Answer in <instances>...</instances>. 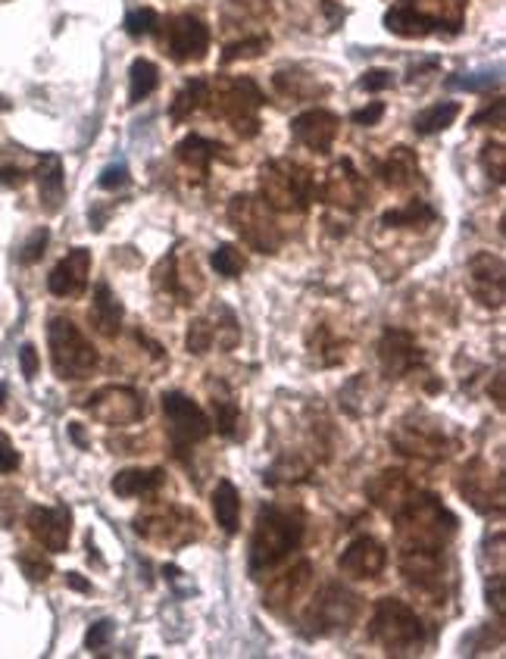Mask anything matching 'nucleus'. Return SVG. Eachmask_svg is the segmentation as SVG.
Wrapping results in <instances>:
<instances>
[{
	"mask_svg": "<svg viewBox=\"0 0 506 659\" xmlns=\"http://www.w3.org/2000/svg\"><path fill=\"white\" fill-rule=\"evenodd\" d=\"M207 101H210V82H207V79H191L185 89L178 91L176 101H173V107H169L173 122H185V119H191V113H198Z\"/></svg>",
	"mask_w": 506,
	"mask_h": 659,
	"instance_id": "nucleus-33",
	"label": "nucleus"
},
{
	"mask_svg": "<svg viewBox=\"0 0 506 659\" xmlns=\"http://www.w3.org/2000/svg\"><path fill=\"white\" fill-rule=\"evenodd\" d=\"M166 47L176 63H200L210 50V28L191 13L173 16L166 25Z\"/></svg>",
	"mask_w": 506,
	"mask_h": 659,
	"instance_id": "nucleus-13",
	"label": "nucleus"
},
{
	"mask_svg": "<svg viewBox=\"0 0 506 659\" xmlns=\"http://www.w3.org/2000/svg\"><path fill=\"white\" fill-rule=\"evenodd\" d=\"M469 291L482 307H504L506 266L497 254H475L469 260Z\"/></svg>",
	"mask_w": 506,
	"mask_h": 659,
	"instance_id": "nucleus-14",
	"label": "nucleus"
},
{
	"mask_svg": "<svg viewBox=\"0 0 506 659\" xmlns=\"http://www.w3.org/2000/svg\"><path fill=\"white\" fill-rule=\"evenodd\" d=\"M91 272V250L85 247H72L60 263L54 266V272L47 275V291L54 297H79L89 287Z\"/></svg>",
	"mask_w": 506,
	"mask_h": 659,
	"instance_id": "nucleus-21",
	"label": "nucleus"
},
{
	"mask_svg": "<svg viewBox=\"0 0 506 659\" xmlns=\"http://www.w3.org/2000/svg\"><path fill=\"white\" fill-rule=\"evenodd\" d=\"M0 110H10V101H3V97H0Z\"/></svg>",
	"mask_w": 506,
	"mask_h": 659,
	"instance_id": "nucleus-55",
	"label": "nucleus"
},
{
	"mask_svg": "<svg viewBox=\"0 0 506 659\" xmlns=\"http://www.w3.org/2000/svg\"><path fill=\"white\" fill-rule=\"evenodd\" d=\"M213 413H216V432L222 438H238V425H242V407L238 400L225 391V385H213Z\"/></svg>",
	"mask_w": 506,
	"mask_h": 659,
	"instance_id": "nucleus-31",
	"label": "nucleus"
},
{
	"mask_svg": "<svg viewBox=\"0 0 506 659\" xmlns=\"http://www.w3.org/2000/svg\"><path fill=\"white\" fill-rule=\"evenodd\" d=\"M28 531L47 553H63L69 548V534H72V509L67 504L32 506Z\"/></svg>",
	"mask_w": 506,
	"mask_h": 659,
	"instance_id": "nucleus-16",
	"label": "nucleus"
},
{
	"mask_svg": "<svg viewBox=\"0 0 506 659\" xmlns=\"http://www.w3.org/2000/svg\"><path fill=\"white\" fill-rule=\"evenodd\" d=\"M173 513H176V506H166V509L151 513V516H138V519H134V531H138L141 538L154 541V544H166V548H181V544H188L191 538H198V516L185 509V513L178 516V522H173Z\"/></svg>",
	"mask_w": 506,
	"mask_h": 659,
	"instance_id": "nucleus-12",
	"label": "nucleus"
},
{
	"mask_svg": "<svg viewBox=\"0 0 506 659\" xmlns=\"http://www.w3.org/2000/svg\"><path fill=\"white\" fill-rule=\"evenodd\" d=\"M416 491H419L416 484L410 482L403 472H378L373 482L366 484L369 501H373L378 509H385L388 516H397Z\"/></svg>",
	"mask_w": 506,
	"mask_h": 659,
	"instance_id": "nucleus-22",
	"label": "nucleus"
},
{
	"mask_svg": "<svg viewBox=\"0 0 506 659\" xmlns=\"http://www.w3.org/2000/svg\"><path fill=\"white\" fill-rule=\"evenodd\" d=\"M72 438H75V444L85 447V438H82V428H79V425H72Z\"/></svg>",
	"mask_w": 506,
	"mask_h": 659,
	"instance_id": "nucleus-54",
	"label": "nucleus"
},
{
	"mask_svg": "<svg viewBox=\"0 0 506 659\" xmlns=\"http://www.w3.org/2000/svg\"><path fill=\"white\" fill-rule=\"evenodd\" d=\"M38 200H42V210L45 213H60L63 210V200H67V176H63V160L57 154H42L38 156Z\"/></svg>",
	"mask_w": 506,
	"mask_h": 659,
	"instance_id": "nucleus-23",
	"label": "nucleus"
},
{
	"mask_svg": "<svg viewBox=\"0 0 506 659\" xmlns=\"http://www.w3.org/2000/svg\"><path fill=\"white\" fill-rule=\"evenodd\" d=\"M391 519L397 522V541L403 553L410 550L444 553L447 541L457 534V516L447 513V506L440 504L435 494H422V491H416Z\"/></svg>",
	"mask_w": 506,
	"mask_h": 659,
	"instance_id": "nucleus-1",
	"label": "nucleus"
},
{
	"mask_svg": "<svg viewBox=\"0 0 506 659\" xmlns=\"http://www.w3.org/2000/svg\"><path fill=\"white\" fill-rule=\"evenodd\" d=\"M89 413L104 425H134L144 416V400L132 388H104L91 397Z\"/></svg>",
	"mask_w": 506,
	"mask_h": 659,
	"instance_id": "nucleus-17",
	"label": "nucleus"
},
{
	"mask_svg": "<svg viewBox=\"0 0 506 659\" xmlns=\"http://www.w3.org/2000/svg\"><path fill=\"white\" fill-rule=\"evenodd\" d=\"M307 585H309V563H301L297 569H291L285 572L272 588H269V607L272 610H282V607H287V603H294L301 593L307 591Z\"/></svg>",
	"mask_w": 506,
	"mask_h": 659,
	"instance_id": "nucleus-30",
	"label": "nucleus"
},
{
	"mask_svg": "<svg viewBox=\"0 0 506 659\" xmlns=\"http://www.w3.org/2000/svg\"><path fill=\"white\" fill-rule=\"evenodd\" d=\"M163 416H166V425H169V440H173L176 454L191 450L195 444L207 440L210 432H213L207 413L200 410L191 397L181 395V391L163 395Z\"/></svg>",
	"mask_w": 506,
	"mask_h": 659,
	"instance_id": "nucleus-10",
	"label": "nucleus"
},
{
	"mask_svg": "<svg viewBox=\"0 0 506 659\" xmlns=\"http://www.w3.org/2000/svg\"><path fill=\"white\" fill-rule=\"evenodd\" d=\"M322 200L331 207H344V210H356L363 203V176L353 169L351 160H341L331 169L329 181L322 188Z\"/></svg>",
	"mask_w": 506,
	"mask_h": 659,
	"instance_id": "nucleus-24",
	"label": "nucleus"
},
{
	"mask_svg": "<svg viewBox=\"0 0 506 659\" xmlns=\"http://www.w3.org/2000/svg\"><path fill=\"white\" fill-rule=\"evenodd\" d=\"M385 116V104L381 101H375L369 107H363V110H356L351 116L356 126H378V119Z\"/></svg>",
	"mask_w": 506,
	"mask_h": 659,
	"instance_id": "nucleus-48",
	"label": "nucleus"
},
{
	"mask_svg": "<svg viewBox=\"0 0 506 659\" xmlns=\"http://www.w3.org/2000/svg\"><path fill=\"white\" fill-rule=\"evenodd\" d=\"M395 85V72L391 69H369V72H363V79H360V89L363 91H385Z\"/></svg>",
	"mask_w": 506,
	"mask_h": 659,
	"instance_id": "nucleus-44",
	"label": "nucleus"
},
{
	"mask_svg": "<svg viewBox=\"0 0 506 659\" xmlns=\"http://www.w3.org/2000/svg\"><path fill=\"white\" fill-rule=\"evenodd\" d=\"M91 326L101 331L104 338H116L122 329V319H126V309L119 304V297L113 294V287L107 282L94 287V301H91Z\"/></svg>",
	"mask_w": 506,
	"mask_h": 659,
	"instance_id": "nucleus-26",
	"label": "nucleus"
},
{
	"mask_svg": "<svg viewBox=\"0 0 506 659\" xmlns=\"http://www.w3.org/2000/svg\"><path fill=\"white\" fill-rule=\"evenodd\" d=\"M213 101V116L225 119L242 138H254L260 132V107L266 104L263 91L257 89L254 79H225L216 89Z\"/></svg>",
	"mask_w": 506,
	"mask_h": 659,
	"instance_id": "nucleus-7",
	"label": "nucleus"
},
{
	"mask_svg": "<svg viewBox=\"0 0 506 659\" xmlns=\"http://www.w3.org/2000/svg\"><path fill=\"white\" fill-rule=\"evenodd\" d=\"M460 110L462 107L457 104V101H440V104H432V107H425V110L413 119V129H416V134H438L457 122Z\"/></svg>",
	"mask_w": 506,
	"mask_h": 659,
	"instance_id": "nucleus-32",
	"label": "nucleus"
},
{
	"mask_svg": "<svg viewBox=\"0 0 506 659\" xmlns=\"http://www.w3.org/2000/svg\"><path fill=\"white\" fill-rule=\"evenodd\" d=\"M460 491L462 497L475 506L479 513H491V509L501 513L504 509V479L501 475L491 479V469H487L484 460H472V466L462 472Z\"/></svg>",
	"mask_w": 506,
	"mask_h": 659,
	"instance_id": "nucleus-19",
	"label": "nucleus"
},
{
	"mask_svg": "<svg viewBox=\"0 0 506 659\" xmlns=\"http://www.w3.org/2000/svg\"><path fill=\"white\" fill-rule=\"evenodd\" d=\"M47 344H50V363H54L57 378L79 381L97 369V351L72 319L54 316L47 326Z\"/></svg>",
	"mask_w": 506,
	"mask_h": 659,
	"instance_id": "nucleus-6",
	"label": "nucleus"
},
{
	"mask_svg": "<svg viewBox=\"0 0 506 659\" xmlns=\"http://www.w3.org/2000/svg\"><path fill=\"white\" fill-rule=\"evenodd\" d=\"M482 166L487 169V176H494V181L504 185V176H506L504 144H487V148L482 151Z\"/></svg>",
	"mask_w": 506,
	"mask_h": 659,
	"instance_id": "nucleus-42",
	"label": "nucleus"
},
{
	"mask_svg": "<svg viewBox=\"0 0 506 659\" xmlns=\"http://www.w3.org/2000/svg\"><path fill=\"white\" fill-rule=\"evenodd\" d=\"M385 566H388V550L369 534L353 538L351 544L344 548V553H341V560H338V569L344 572L348 578H356V581H373L385 572Z\"/></svg>",
	"mask_w": 506,
	"mask_h": 659,
	"instance_id": "nucleus-18",
	"label": "nucleus"
},
{
	"mask_svg": "<svg viewBox=\"0 0 506 659\" xmlns=\"http://www.w3.org/2000/svg\"><path fill=\"white\" fill-rule=\"evenodd\" d=\"M156 28H160V13H156V10H151V7L132 10V13L126 16V32H129L132 38H144V35H154Z\"/></svg>",
	"mask_w": 506,
	"mask_h": 659,
	"instance_id": "nucleus-39",
	"label": "nucleus"
},
{
	"mask_svg": "<svg viewBox=\"0 0 506 659\" xmlns=\"http://www.w3.org/2000/svg\"><path fill=\"white\" fill-rule=\"evenodd\" d=\"M20 366H23V375L28 381L38 375V351H35L32 344H23V351H20Z\"/></svg>",
	"mask_w": 506,
	"mask_h": 659,
	"instance_id": "nucleus-49",
	"label": "nucleus"
},
{
	"mask_svg": "<svg viewBox=\"0 0 506 659\" xmlns=\"http://www.w3.org/2000/svg\"><path fill=\"white\" fill-rule=\"evenodd\" d=\"M395 447L407 457L419 460H440L450 447V440L444 435V425L438 419H413V422H400L395 428Z\"/></svg>",
	"mask_w": 506,
	"mask_h": 659,
	"instance_id": "nucleus-11",
	"label": "nucleus"
},
{
	"mask_svg": "<svg viewBox=\"0 0 506 659\" xmlns=\"http://www.w3.org/2000/svg\"><path fill=\"white\" fill-rule=\"evenodd\" d=\"M466 0H397L385 13V28L397 38L457 35L462 28Z\"/></svg>",
	"mask_w": 506,
	"mask_h": 659,
	"instance_id": "nucleus-3",
	"label": "nucleus"
},
{
	"mask_svg": "<svg viewBox=\"0 0 506 659\" xmlns=\"http://www.w3.org/2000/svg\"><path fill=\"white\" fill-rule=\"evenodd\" d=\"M160 85V69L151 63V60H134L132 69H129V104H141L148 101L151 94Z\"/></svg>",
	"mask_w": 506,
	"mask_h": 659,
	"instance_id": "nucleus-34",
	"label": "nucleus"
},
{
	"mask_svg": "<svg viewBox=\"0 0 506 659\" xmlns=\"http://www.w3.org/2000/svg\"><path fill=\"white\" fill-rule=\"evenodd\" d=\"M228 222L238 232V238L247 247H254L257 254H275L282 247V242H285V235H282L275 216H272V210L260 198H254V195L232 198V203H228Z\"/></svg>",
	"mask_w": 506,
	"mask_h": 659,
	"instance_id": "nucleus-8",
	"label": "nucleus"
},
{
	"mask_svg": "<svg viewBox=\"0 0 506 659\" xmlns=\"http://www.w3.org/2000/svg\"><path fill=\"white\" fill-rule=\"evenodd\" d=\"M213 344H216V331H213V326H210L207 319H195V322L188 326V334H185V348H188V353L203 356Z\"/></svg>",
	"mask_w": 506,
	"mask_h": 659,
	"instance_id": "nucleus-37",
	"label": "nucleus"
},
{
	"mask_svg": "<svg viewBox=\"0 0 506 659\" xmlns=\"http://www.w3.org/2000/svg\"><path fill=\"white\" fill-rule=\"evenodd\" d=\"M338 129H341V119L331 110H307L301 113L294 122H291V134L297 144H304L316 154H329L334 138H338Z\"/></svg>",
	"mask_w": 506,
	"mask_h": 659,
	"instance_id": "nucleus-20",
	"label": "nucleus"
},
{
	"mask_svg": "<svg viewBox=\"0 0 506 659\" xmlns=\"http://www.w3.org/2000/svg\"><path fill=\"white\" fill-rule=\"evenodd\" d=\"M435 210L425 203V200H410L407 207H400V210H388L381 222L388 225V228H403V225H422V222H435Z\"/></svg>",
	"mask_w": 506,
	"mask_h": 659,
	"instance_id": "nucleus-35",
	"label": "nucleus"
},
{
	"mask_svg": "<svg viewBox=\"0 0 506 659\" xmlns=\"http://www.w3.org/2000/svg\"><path fill=\"white\" fill-rule=\"evenodd\" d=\"M304 541V519L285 506L269 504L257 513L254 534H250V575L260 578L285 563Z\"/></svg>",
	"mask_w": 506,
	"mask_h": 659,
	"instance_id": "nucleus-2",
	"label": "nucleus"
},
{
	"mask_svg": "<svg viewBox=\"0 0 506 659\" xmlns=\"http://www.w3.org/2000/svg\"><path fill=\"white\" fill-rule=\"evenodd\" d=\"M129 185V169L119 163V166H107L101 178H97V188H104V191H116V188H126Z\"/></svg>",
	"mask_w": 506,
	"mask_h": 659,
	"instance_id": "nucleus-46",
	"label": "nucleus"
},
{
	"mask_svg": "<svg viewBox=\"0 0 506 659\" xmlns=\"http://www.w3.org/2000/svg\"><path fill=\"white\" fill-rule=\"evenodd\" d=\"M113 632H116V625H113L110 619H101V622H94V625L89 628V637H85L89 650H104V647L110 644Z\"/></svg>",
	"mask_w": 506,
	"mask_h": 659,
	"instance_id": "nucleus-43",
	"label": "nucleus"
},
{
	"mask_svg": "<svg viewBox=\"0 0 506 659\" xmlns=\"http://www.w3.org/2000/svg\"><path fill=\"white\" fill-rule=\"evenodd\" d=\"M266 47H269V35H254V38H244V42H235L222 50V63H235V60H250V57H260Z\"/></svg>",
	"mask_w": 506,
	"mask_h": 659,
	"instance_id": "nucleus-38",
	"label": "nucleus"
},
{
	"mask_svg": "<svg viewBox=\"0 0 506 659\" xmlns=\"http://www.w3.org/2000/svg\"><path fill=\"white\" fill-rule=\"evenodd\" d=\"M213 516H216L222 531H228V534L238 531V522H242V494H238V487L228 482V479H222L216 484V491H213Z\"/></svg>",
	"mask_w": 506,
	"mask_h": 659,
	"instance_id": "nucleus-29",
	"label": "nucleus"
},
{
	"mask_svg": "<svg viewBox=\"0 0 506 659\" xmlns=\"http://www.w3.org/2000/svg\"><path fill=\"white\" fill-rule=\"evenodd\" d=\"M369 637L388 657H419L425 647V625L413 607H407L395 597H385L375 603Z\"/></svg>",
	"mask_w": 506,
	"mask_h": 659,
	"instance_id": "nucleus-4",
	"label": "nucleus"
},
{
	"mask_svg": "<svg viewBox=\"0 0 506 659\" xmlns=\"http://www.w3.org/2000/svg\"><path fill=\"white\" fill-rule=\"evenodd\" d=\"M484 119H494V126H504V101L494 104V113H491V107H484L479 116H472V126H482Z\"/></svg>",
	"mask_w": 506,
	"mask_h": 659,
	"instance_id": "nucleus-52",
	"label": "nucleus"
},
{
	"mask_svg": "<svg viewBox=\"0 0 506 659\" xmlns=\"http://www.w3.org/2000/svg\"><path fill=\"white\" fill-rule=\"evenodd\" d=\"M3 395H7V385H0V407H3Z\"/></svg>",
	"mask_w": 506,
	"mask_h": 659,
	"instance_id": "nucleus-56",
	"label": "nucleus"
},
{
	"mask_svg": "<svg viewBox=\"0 0 506 659\" xmlns=\"http://www.w3.org/2000/svg\"><path fill=\"white\" fill-rule=\"evenodd\" d=\"M360 615V597L341 585H326L322 591L309 600L307 613H304V635L322 637L331 632H344L351 628V622Z\"/></svg>",
	"mask_w": 506,
	"mask_h": 659,
	"instance_id": "nucleus-9",
	"label": "nucleus"
},
{
	"mask_svg": "<svg viewBox=\"0 0 506 659\" xmlns=\"http://www.w3.org/2000/svg\"><path fill=\"white\" fill-rule=\"evenodd\" d=\"M0 185H7V188H23L25 169H20V166H3V169H0Z\"/></svg>",
	"mask_w": 506,
	"mask_h": 659,
	"instance_id": "nucleus-50",
	"label": "nucleus"
},
{
	"mask_svg": "<svg viewBox=\"0 0 506 659\" xmlns=\"http://www.w3.org/2000/svg\"><path fill=\"white\" fill-rule=\"evenodd\" d=\"M16 469H20V454H16V447H13V440L0 432V475L16 472Z\"/></svg>",
	"mask_w": 506,
	"mask_h": 659,
	"instance_id": "nucleus-47",
	"label": "nucleus"
},
{
	"mask_svg": "<svg viewBox=\"0 0 506 659\" xmlns=\"http://www.w3.org/2000/svg\"><path fill=\"white\" fill-rule=\"evenodd\" d=\"M47 242H50V232H47L45 225L42 228H35L28 238H25V244L20 247V254H16V260L23 266H32V263H38L42 257H45V250H47Z\"/></svg>",
	"mask_w": 506,
	"mask_h": 659,
	"instance_id": "nucleus-40",
	"label": "nucleus"
},
{
	"mask_svg": "<svg viewBox=\"0 0 506 659\" xmlns=\"http://www.w3.org/2000/svg\"><path fill=\"white\" fill-rule=\"evenodd\" d=\"M210 260H213V269H216L220 275H225V279H238V275L244 272V266H247L242 250L232 247V244H220V247L213 250Z\"/></svg>",
	"mask_w": 506,
	"mask_h": 659,
	"instance_id": "nucleus-36",
	"label": "nucleus"
},
{
	"mask_svg": "<svg viewBox=\"0 0 506 659\" xmlns=\"http://www.w3.org/2000/svg\"><path fill=\"white\" fill-rule=\"evenodd\" d=\"M166 482L163 469H122L110 482V491L116 497H148L156 494Z\"/></svg>",
	"mask_w": 506,
	"mask_h": 659,
	"instance_id": "nucleus-27",
	"label": "nucleus"
},
{
	"mask_svg": "<svg viewBox=\"0 0 506 659\" xmlns=\"http://www.w3.org/2000/svg\"><path fill=\"white\" fill-rule=\"evenodd\" d=\"M378 363L388 378H403L419 366H425V353L416 344V338L403 329H388L378 341Z\"/></svg>",
	"mask_w": 506,
	"mask_h": 659,
	"instance_id": "nucleus-15",
	"label": "nucleus"
},
{
	"mask_svg": "<svg viewBox=\"0 0 506 659\" xmlns=\"http://www.w3.org/2000/svg\"><path fill=\"white\" fill-rule=\"evenodd\" d=\"M260 200L272 213H307L316 200V178L294 160H272L260 173Z\"/></svg>",
	"mask_w": 506,
	"mask_h": 659,
	"instance_id": "nucleus-5",
	"label": "nucleus"
},
{
	"mask_svg": "<svg viewBox=\"0 0 506 659\" xmlns=\"http://www.w3.org/2000/svg\"><path fill=\"white\" fill-rule=\"evenodd\" d=\"M375 173L381 176V181H385L388 188H397V191L413 188L419 181V176H422L416 154H413L410 148H395L391 154L375 166Z\"/></svg>",
	"mask_w": 506,
	"mask_h": 659,
	"instance_id": "nucleus-25",
	"label": "nucleus"
},
{
	"mask_svg": "<svg viewBox=\"0 0 506 659\" xmlns=\"http://www.w3.org/2000/svg\"><path fill=\"white\" fill-rule=\"evenodd\" d=\"M20 566H23V572L28 575V578H32V581H47V578H50V572H54L50 560L42 556V550L20 553Z\"/></svg>",
	"mask_w": 506,
	"mask_h": 659,
	"instance_id": "nucleus-41",
	"label": "nucleus"
},
{
	"mask_svg": "<svg viewBox=\"0 0 506 659\" xmlns=\"http://www.w3.org/2000/svg\"><path fill=\"white\" fill-rule=\"evenodd\" d=\"M225 148L216 144V141H207V138H200V134H188L185 141H178L176 156L191 169V173H198L200 178L210 173V163L222 154Z\"/></svg>",
	"mask_w": 506,
	"mask_h": 659,
	"instance_id": "nucleus-28",
	"label": "nucleus"
},
{
	"mask_svg": "<svg viewBox=\"0 0 506 659\" xmlns=\"http://www.w3.org/2000/svg\"><path fill=\"white\" fill-rule=\"evenodd\" d=\"M504 585H506L504 575H494V591L487 588V597H491V603H494V610H497L501 619H504Z\"/></svg>",
	"mask_w": 506,
	"mask_h": 659,
	"instance_id": "nucleus-51",
	"label": "nucleus"
},
{
	"mask_svg": "<svg viewBox=\"0 0 506 659\" xmlns=\"http://www.w3.org/2000/svg\"><path fill=\"white\" fill-rule=\"evenodd\" d=\"M491 85H501V75H491V72H482L479 79H447V89H462V91H484Z\"/></svg>",
	"mask_w": 506,
	"mask_h": 659,
	"instance_id": "nucleus-45",
	"label": "nucleus"
},
{
	"mask_svg": "<svg viewBox=\"0 0 506 659\" xmlns=\"http://www.w3.org/2000/svg\"><path fill=\"white\" fill-rule=\"evenodd\" d=\"M67 585H69V588H72V591H85V593L91 591V581H85V578H82L79 572H69V575H67Z\"/></svg>",
	"mask_w": 506,
	"mask_h": 659,
	"instance_id": "nucleus-53",
	"label": "nucleus"
}]
</instances>
